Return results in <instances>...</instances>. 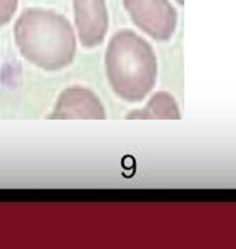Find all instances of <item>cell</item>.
<instances>
[{
	"instance_id": "obj_4",
	"label": "cell",
	"mask_w": 236,
	"mask_h": 249,
	"mask_svg": "<svg viewBox=\"0 0 236 249\" xmlns=\"http://www.w3.org/2000/svg\"><path fill=\"white\" fill-rule=\"evenodd\" d=\"M49 118L55 120H73V118H86V120H104L105 108L100 99L88 88L72 86L60 92Z\"/></svg>"
},
{
	"instance_id": "obj_8",
	"label": "cell",
	"mask_w": 236,
	"mask_h": 249,
	"mask_svg": "<svg viewBox=\"0 0 236 249\" xmlns=\"http://www.w3.org/2000/svg\"><path fill=\"white\" fill-rule=\"evenodd\" d=\"M183 2L184 0H177V3H180V5H183Z\"/></svg>"
},
{
	"instance_id": "obj_3",
	"label": "cell",
	"mask_w": 236,
	"mask_h": 249,
	"mask_svg": "<svg viewBox=\"0 0 236 249\" xmlns=\"http://www.w3.org/2000/svg\"><path fill=\"white\" fill-rule=\"evenodd\" d=\"M133 23L155 41H168L177 29L178 15L168 0H123Z\"/></svg>"
},
{
	"instance_id": "obj_1",
	"label": "cell",
	"mask_w": 236,
	"mask_h": 249,
	"mask_svg": "<svg viewBox=\"0 0 236 249\" xmlns=\"http://www.w3.org/2000/svg\"><path fill=\"white\" fill-rule=\"evenodd\" d=\"M13 37L21 55L47 71L63 70L76 55L74 29L63 15L52 10H24L15 23Z\"/></svg>"
},
{
	"instance_id": "obj_7",
	"label": "cell",
	"mask_w": 236,
	"mask_h": 249,
	"mask_svg": "<svg viewBox=\"0 0 236 249\" xmlns=\"http://www.w3.org/2000/svg\"><path fill=\"white\" fill-rule=\"evenodd\" d=\"M18 0H0V26L7 24L17 13Z\"/></svg>"
},
{
	"instance_id": "obj_5",
	"label": "cell",
	"mask_w": 236,
	"mask_h": 249,
	"mask_svg": "<svg viewBox=\"0 0 236 249\" xmlns=\"http://www.w3.org/2000/svg\"><path fill=\"white\" fill-rule=\"evenodd\" d=\"M74 24L83 47L92 49L105 39L109 12L105 0H73Z\"/></svg>"
},
{
	"instance_id": "obj_6",
	"label": "cell",
	"mask_w": 236,
	"mask_h": 249,
	"mask_svg": "<svg viewBox=\"0 0 236 249\" xmlns=\"http://www.w3.org/2000/svg\"><path fill=\"white\" fill-rule=\"evenodd\" d=\"M127 118H168V120H180L182 113H180V107L177 101L170 96L168 92H155L152 97L149 99L145 107L138 108L134 112H129Z\"/></svg>"
},
{
	"instance_id": "obj_2",
	"label": "cell",
	"mask_w": 236,
	"mask_h": 249,
	"mask_svg": "<svg viewBox=\"0 0 236 249\" xmlns=\"http://www.w3.org/2000/svg\"><path fill=\"white\" fill-rule=\"evenodd\" d=\"M105 74L113 92L141 102L157 81V57L150 44L131 29L115 33L105 51Z\"/></svg>"
}]
</instances>
